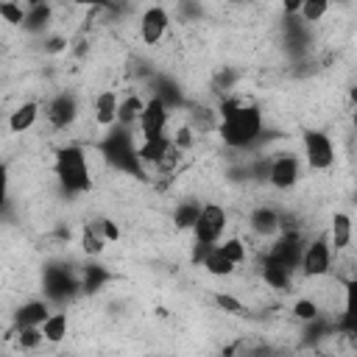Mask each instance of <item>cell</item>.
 Instances as JSON below:
<instances>
[{"mask_svg": "<svg viewBox=\"0 0 357 357\" xmlns=\"http://www.w3.org/2000/svg\"><path fill=\"white\" fill-rule=\"evenodd\" d=\"M218 114H220L218 134L223 137V142L229 148H245V145L259 139V134H262V112L257 106L240 103V100H226Z\"/></svg>", "mask_w": 357, "mask_h": 357, "instance_id": "1", "label": "cell"}, {"mask_svg": "<svg viewBox=\"0 0 357 357\" xmlns=\"http://www.w3.org/2000/svg\"><path fill=\"white\" fill-rule=\"evenodd\" d=\"M100 151H103V156L112 162V167L126 170V173H137V176H142V159H139V148L134 145L128 126L114 123V126H112V131L103 137Z\"/></svg>", "mask_w": 357, "mask_h": 357, "instance_id": "2", "label": "cell"}, {"mask_svg": "<svg viewBox=\"0 0 357 357\" xmlns=\"http://www.w3.org/2000/svg\"><path fill=\"white\" fill-rule=\"evenodd\" d=\"M56 178L67 192H86L92 187L89 178V165H86V151L81 145H67L56 153Z\"/></svg>", "mask_w": 357, "mask_h": 357, "instance_id": "3", "label": "cell"}, {"mask_svg": "<svg viewBox=\"0 0 357 357\" xmlns=\"http://www.w3.org/2000/svg\"><path fill=\"white\" fill-rule=\"evenodd\" d=\"M229 226V218H226V209L218 206V204H204L201 206V215L192 226V234H195V243L198 245H218L223 231Z\"/></svg>", "mask_w": 357, "mask_h": 357, "instance_id": "4", "label": "cell"}, {"mask_svg": "<svg viewBox=\"0 0 357 357\" xmlns=\"http://www.w3.org/2000/svg\"><path fill=\"white\" fill-rule=\"evenodd\" d=\"M332 268V243H329V234H321L315 237L312 243L304 245V254H301V271L312 279L318 276H326Z\"/></svg>", "mask_w": 357, "mask_h": 357, "instance_id": "5", "label": "cell"}, {"mask_svg": "<svg viewBox=\"0 0 357 357\" xmlns=\"http://www.w3.org/2000/svg\"><path fill=\"white\" fill-rule=\"evenodd\" d=\"M304 156H307V165L312 170L332 167V162H335V145H332L329 134H324V131H307L304 134Z\"/></svg>", "mask_w": 357, "mask_h": 357, "instance_id": "6", "label": "cell"}, {"mask_svg": "<svg viewBox=\"0 0 357 357\" xmlns=\"http://www.w3.org/2000/svg\"><path fill=\"white\" fill-rule=\"evenodd\" d=\"M178 156V148L173 145L170 137L159 134V137H151V139H142L139 145V159L142 165H156V167H170Z\"/></svg>", "mask_w": 357, "mask_h": 357, "instance_id": "7", "label": "cell"}, {"mask_svg": "<svg viewBox=\"0 0 357 357\" xmlns=\"http://www.w3.org/2000/svg\"><path fill=\"white\" fill-rule=\"evenodd\" d=\"M167 117H170V106H167L159 95H153V98L145 103L142 114H139V131H142V139H151V137L165 134Z\"/></svg>", "mask_w": 357, "mask_h": 357, "instance_id": "8", "label": "cell"}, {"mask_svg": "<svg viewBox=\"0 0 357 357\" xmlns=\"http://www.w3.org/2000/svg\"><path fill=\"white\" fill-rule=\"evenodd\" d=\"M167 28H170V14L162 6H151V8L142 11V17H139V36H142L145 45H159L162 36L167 33Z\"/></svg>", "mask_w": 357, "mask_h": 357, "instance_id": "9", "label": "cell"}, {"mask_svg": "<svg viewBox=\"0 0 357 357\" xmlns=\"http://www.w3.org/2000/svg\"><path fill=\"white\" fill-rule=\"evenodd\" d=\"M304 240L296 234V231H284L276 243H273V248L268 251V257L271 259H276V262H282L284 268H301V254H304Z\"/></svg>", "mask_w": 357, "mask_h": 357, "instance_id": "10", "label": "cell"}, {"mask_svg": "<svg viewBox=\"0 0 357 357\" xmlns=\"http://www.w3.org/2000/svg\"><path fill=\"white\" fill-rule=\"evenodd\" d=\"M45 117L53 128H67L73 126V120L78 117V100L73 92H59L47 106H45Z\"/></svg>", "mask_w": 357, "mask_h": 357, "instance_id": "11", "label": "cell"}, {"mask_svg": "<svg viewBox=\"0 0 357 357\" xmlns=\"http://www.w3.org/2000/svg\"><path fill=\"white\" fill-rule=\"evenodd\" d=\"M298 159L290 156V153H282L276 159H271V173H268V181L276 187V190H290L296 181H298Z\"/></svg>", "mask_w": 357, "mask_h": 357, "instance_id": "12", "label": "cell"}, {"mask_svg": "<svg viewBox=\"0 0 357 357\" xmlns=\"http://www.w3.org/2000/svg\"><path fill=\"white\" fill-rule=\"evenodd\" d=\"M78 282L64 271V268H47L45 271V290H47V298L50 301H64L75 293Z\"/></svg>", "mask_w": 357, "mask_h": 357, "instance_id": "13", "label": "cell"}, {"mask_svg": "<svg viewBox=\"0 0 357 357\" xmlns=\"http://www.w3.org/2000/svg\"><path fill=\"white\" fill-rule=\"evenodd\" d=\"M117 112H120V98L114 89H106L95 98V123L112 128L117 123Z\"/></svg>", "mask_w": 357, "mask_h": 357, "instance_id": "14", "label": "cell"}, {"mask_svg": "<svg viewBox=\"0 0 357 357\" xmlns=\"http://www.w3.org/2000/svg\"><path fill=\"white\" fill-rule=\"evenodd\" d=\"M248 223H251L254 234H259V237H271V234H276V231L282 229V218H279V212L271 209V206H257V209L251 212Z\"/></svg>", "mask_w": 357, "mask_h": 357, "instance_id": "15", "label": "cell"}, {"mask_svg": "<svg viewBox=\"0 0 357 357\" xmlns=\"http://www.w3.org/2000/svg\"><path fill=\"white\" fill-rule=\"evenodd\" d=\"M351 231H354L351 218L346 212H335L332 215V223H329V243H332V248L335 251H343L351 243Z\"/></svg>", "mask_w": 357, "mask_h": 357, "instance_id": "16", "label": "cell"}, {"mask_svg": "<svg viewBox=\"0 0 357 357\" xmlns=\"http://www.w3.org/2000/svg\"><path fill=\"white\" fill-rule=\"evenodd\" d=\"M47 315H50L47 301H28V304H22V307L17 310L14 324H17V326H42Z\"/></svg>", "mask_w": 357, "mask_h": 357, "instance_id": "17", "label": "cell"}, {"mask_svg": "<svg viewBox=\"0 0 357 357\" xmlns=\"http://www.w3.org/2000/svg\"><path fill=\"white\" fill-rule=\"evenodd\" d=\"M36 117H39V103H33V100H28V103H22V106H17L11 114H8V128L14 131V134H22V131H28V128H33V123H36Z\"/></svg>", "mask_w": 357, "mask_h": 357, "instance_id": "18", "label": "cell"}, {"mask_svg": "<svg viewBox=\"0 0 357 357\" xmlns=\"http://www.w3.org/2000/svg\"><path fill=\"white\" fill-rule=\"evenodd\" d=\"M201 262H204L206 273H212V276H231V273H234V268H237V265L223 254V248H220V245H212Z\"/></svg>", "mask_w": 357, "mask_h": 357, "instance_id": "19", "label": "cell"}, {"mask_svg": "<svg viewBox=\"0 0 357 357\" xmlns=\"http://www.w3.org/2000/svg\"><path fill=\"white\" fill-rule=\"evenodd\" d=\"M290 273H293L290 268H284L282 262H276V259H271V257L262 262V279H265L273 290H287V287H290Z\"/></svg>", "mask_w": 357, "mask_h": 357, "instance_id": "20", "label": "cell"}, {"mask_svg": "<svg viewBox=\"0 0 357 357\" xmlns=\"http://www.w3.org/2000/svg\"><path fill=\"white\" fill-rule=\"evenodd\" d=\"M106 243H109V240H106L103 231H100V220H92L89 226H84V231H81V248H84L89 257L103 254Z\"/></svg>", "mask_w": 357, "mask_h": 357, "instance_id": "21", "label": "cell"}, {"mask_svg": "<svg viewBox=\"0 0 357 357\" xmlns=\"http://www.w3.org/2000/svg\"><path fill=\"white\" fill-rule=\"evenodd\" d=\"M340 326L349 335H357V279L346 284V307H343V321Z\"/></svg>", "mask_w": 357, "mask_h": 357, "instance_id": "22", "label": "cell"}, {"mask_svg": "<svg viewBox=\"0 0 357 357\" xmlns=\"http://www.w3.org/2000/svg\"><path fill=\"white\" fill-rule=\"evenodd\" d=\"M42 332H45V340L50 343H59L67 337V312H50L42 324Z\"/></svg>", "mask_w": 357, "mask_h": 357, "instance_id": "23", "label": "cell"}, {"mask_svg": "<svg viewBox=\"0 0 357 357\" xmlns=\"http://www.w3.org/2000/svg\"><path fill=\"white\" fill-rule=\"evenodd\" d=\"M142 109H145V103H142L137 95L123 98V100H120V112H117V123H123V126H134V123H139Z\"/></svg>", "mask_w": 357, "mask_h": 357, "instance_id": "24", "label": "cell"}, {"mask_svg": "<svg viewBox=\"0 0 357 357\" xmlns=\"http://www.w3.org/2000/svg\"><path fill=\"white\" fill-rule=\"evenodd\" d=\"M47 22H50V6H47V3H39V6H28L25 22H22V28H25V31L36 33V31H42Z\"/></svg>", "mask_w": 357, "mask_h": 357, "instance_id": "25", "label": "cell"}, {"mask_svg": "<svg viewBox=\"0 0 357 357\" xmlns=\"http://www.w3.org/2000/svg\"><path fill=\"white\" fill-rule=\"evenodd\" d=\"M198 215H201V204H195V201H184V204H178L173 220H176L178 229H192L195 220H198Z\"/></svg>", "mask_w": 357, "mask_h": 357, "instance_id": "26", "label": "cell"}, {"mask_svg": "<svg viewBox=\"0 0 357 357\" xmlns=\"http://www.w3.org/2000/svg\"><path fill=\"white\" fill-rule=\"evenodd\" d=\"M326 11H329V0H304L298 14H301L304 22H318V20L326 17Z\"/></svg>", "mask_w": 357, "mask_h": 357, "instance_id": "27", "label": "cell"}, {"mask_svg": "<svg viewBox=\"0 0 357 357\" xmlns=\"http://www.w3.org/2000/svg\"><path fill=\"white\" fill-rule=\"evenodd\" d=\"M42 340H45L42 326H17V343L22 349H36Z\"/></svg>", "mask_w": 357, "mask_h": 357, "instance_id": "28", "label": "cell"}, {"mask_svg": "<svg viewBox=\"0 0 357 357\" xmlns=\"http://www.w3.org/2000/svg\"><path fill=\"white\" fill-rule=\"evenodd\" d=\"M106 279H109V271L103 265H89L86 273H84V290L86 293H95Z\"/></svg>", "mask_w": 357, "mask_h": 357, "instance_id": "29", "label": "cell"}, {"mask_svg": "<svg viewBox=\"0 0 357 357\" xmlns=\"http://www.w3.org/2000/svg\"><path fill=\"white\" fill-rule=\"evenodd\" d=\"M25 14H28V11H22V6L14 3V0H3V3H0V17H3L8 25H22V22H25Z\"/></svg>", "mask_w": 357, "mask_h": 357, "instance_id": "30", "label": "cell"}, {"mask_svg": "<svg viewBox=\"0 0 357 357\" xmlns=\"http://www.w3.org/2000/svg\"><path fill=\"white\" fill-rule=\"evenodd\" d=\"M220 248H223V254L234 262V265H240L243 259H245V243L243 240H237V237H231V240H223V243H218Z\"/></svg>", "mask_w": 357, "mask_h": 357, "instance_id": "31", "label": "cell"}, {"mask_svg": "<svg viewBox=\"0 0 357 357\" xmlns=\"http://www.w3.org/2000/svg\"><path fill=\"white\" fill-rule=\"evenodd\" d=\"M293 315H296L298 321H315V318H318V304H315L312 298H298V301L293 304Z\"/></svg>", "mask_w": 357, "mask_h": 357, "instance_id": "32", "label": "cell"}, {"mask_svg": "<svg viewBox=\"0 0 357 357\" xmlns=\"http://www.w3.org/2000/svg\"><path fill=\"white\" fill-rule=\"evenodd\" d=\"M215 304H218L223 312H231V315H240V312H243V304H240L234 296H229V293H218V296H215Z\"/></svg>", "mask_w": 357, "mask_h": 357, "instance_id": "33", "label": "cell"}, {"mask_svg": "<svg viewBox=\"0 0 357 357\" xmlns=\"http://www.w3.org/2000/svg\"><path fill=\"white\" fill-rule=\"evenodd\" d=\"M100 231H103V237H106V240H112V243H114V240H120V229H117V223H114V220H106V218H103V220H100Z\"/></svg>", "mask_w": 357, "mask_h": 357, "instance_id": "34", "label": "cell"}, {"mask_svg": "<svg viewBox=\"0 0 357 357\" xmlns=\"http://www.w3.org/2000/svg\"><path fill=\"white\" fill-rule=\"evenodd\" d=\"M192 131L190 128H181V131H176V137H173V145L181 151V148H190V142H192V137H190Z\"/></svg>", "mask_w": 357, "mask_h": 357, "instance_id": "35", "label": "cell"}, {"mask_svg": "<svg viewBox=\"0 0 357 357\" xmlns=\"http://www.w3.org/2000/svg\"><path fill=\"white\" fill-rule=\"evenodd\" d=\"M301 6H304V0H282V8L293 17V14H298L301 11Z\"/></svg>", "mask_w": 357, "mask_h": 357, "instance_id": "36", "label": "cell"}, {"mask_svg": "<svg viewBox=\"0 0 357 357\" xmlns=\"http://www.w3.org/2000/svg\"><path fill=\"white\" fill-rule=\"evenodd\" d=\"M64 45H67V39H61V36H53V39L47 42V53H59V50H64Z\"/></svg>", "mask_w": 357, "mask_h": 357, "instance_id": "37", "label": "cell"}, {"mask_svg": "<svg viewBox=\"0 0 357 357\" xmlns=\"http://www.w3.org/2000/svg\"><path fill=\"white\" fill-rule=\"evenodd\" d=\"M73 3H78V6H103L106 0H73Z\"/></svg>", "mask_w": 357, "mask_h": 357, "instance_id": "38", "label": "cell"}, {"mask_svg": "<svg viewBox=\"0 0 357 357\" xmlns=\"http://www.w3.org/2000/svg\"><path fill=\"white\" fill-rule=\"evenodd\" d=\"M357 103V100H354ZM351 123H354V128H357V106H354V114H351Z\"/></svg>", "mask_w": 357, "mask_h": 357, "instance_id": "39", "label": "cell"}, {"mask_svg": "<svg viewBox=\"0 0 357 357\" xmlns=\"http://www.w3.org/2000/svg\"><path fill=\"white\" fill-rule=\"evenodd\" d=\"M28 6H39V3H45V0H25Z\"/></svg>", "mask_w": 357, "mask_h": 357, "instance_id": "40", "label": "cell"}]
</instances>
